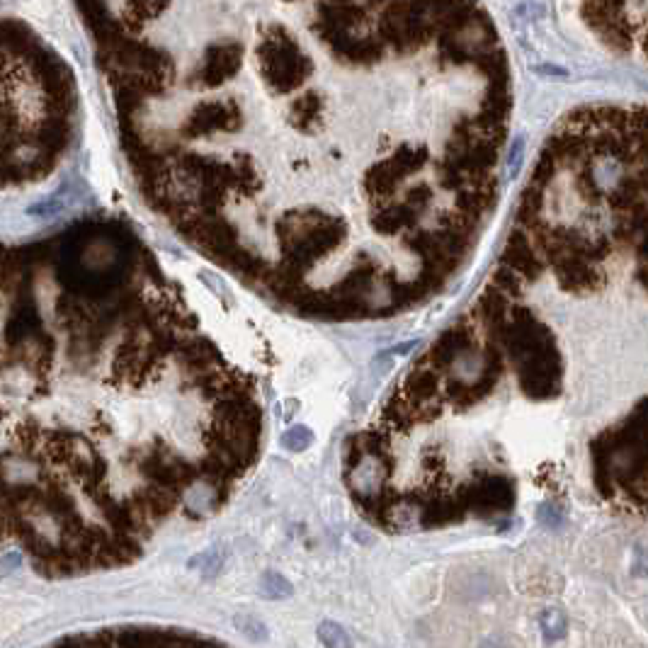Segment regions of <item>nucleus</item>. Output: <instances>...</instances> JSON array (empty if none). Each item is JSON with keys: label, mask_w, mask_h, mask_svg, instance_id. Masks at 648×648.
<instances>
[{"label": "nucleus", "mask_w": 648, "mask_h": 648, "mask_svg": "<svg viewBox=\"0 0 648 648\" xmlns=\"http://www.w3.org/2000/svg\"><path fill=\"white\" fill-rule=\"evenodd\" d=\"M515 369L524 396L541 400V398H553L561 391L563 362L556 345L541 347L537 352L524 355L520 362H515Z\"/></svg>", "instance_id": "f257e3e1"}, {"label": "nucleus", "mask_w": 648, "mask_h": 648, "mask_svg": "<svg viewBox=\"0 0 648 648\" xmlns=\"http://www.w3.org/2000/svg\"><path fill=\"white\" fill-rule=\"evenodd\" d=\"M459 500L467 512L481 517L508 515L515 508V483L505 474H479L467 488L459 491Z\"/></svg>", "instance_id": "f03ea898"}, {"label": "nucleus", "mask_w": 648, "mask_h": 648, "mask_svg": "<svg viewBox=\"0 0 648 648\" xmlns=\"http://www.w3.org/2000/svg\"><path fill=\"white\" fill-rule=\"evenodd\" d=\"M265 80L280 92L294 90L309 73L302 51L294 46L290 39H267L260 51Z\"/></svg>", "instance_id": "7ed1b4c3"}, {"label": "nucleus", "mask_w": 648, "mask_h": 648, "mask_svg": "<svg viewBox=\"0 0 648 648\" xmlns=\"http://www.w3.org/2000/svg\"><path fill=\"white\" fill-rule=\"evenodd\" d=\"M500 262H505L508 267L515 270L524 282H537L546 270L544 255L534 248L532 235L520 223H515V228L510 231L505 250L500 255Z\"/></svg>", "instance_id": "20e7f679"}, {"label": "nucleus", "mask_w": 648, "mask_h": 648, "mask_svg": "<svg viewBox=\"0 0 648 648\" xmlns=\"http://www.w3.org/2000/svg\"><path fill=\"white\" fill-rule=\"evenodd\" d=\"M240 124V112L235 105L223 102H204L192 112L180 127V134L185 139L211 137L216 132H233Z\"/></svg>", "instance_id": "39448f33"}, {"label": "nucleus", "mask_w": 648, "mask_h": 648, "mask_svg": "<svg viewBox=\"0 0 648 648\" xmlns=\"http://www.w3.org/2000/svg\"><path fill=\"white\" fill-rule=\"evenodd\" d=\"M551 265H553V272H556L558 285L565 292L580 294L588 290H600L605 285V272L600 270V262H590L585 257L565 253L563 257L553 260Z\"/></svg>", "instance_id": "423d86ee"}, {"label": "nucleus", "mask_w": 648, "mask_h": 648, "mask_svg": "<svg viewBox=\"0 0 648 648\" xmlns=\"http://www.w3.org/2000/svg\"><path fill=\"white\" fill-rule=\"evenodd\" d=\"M467 515V508L455 496H423L418 505V520L423 529L447 527V524L462 522Z\"/></svg>", "instance_id": "0eeeda50"}, {"label": "nucleus", "mask_w": 648, "mask_h": 648, "mask_svg": "<svg viewBox=\"0 0 648 648\" xmlns=\"http://www.w3.org/2000/svg\"><path fill=\"white\" fill-rule=\"evenodd\" d=\"M240 63V49L238 46H214L209 49L207 61H204V70H202V83L214 87L223 83L226 78L238 70Z\"/></svg>", "instance_id": "6e6552de"}, {"label": "nucleus", "mask_w": 648, "mask_h": 648, "mask_svg": "<svg viewBox=\"0 0 648 648\" xmlns=\"http://www.w3.org/2000/svg\"><path fill=\"white\" fill-rule=\"evenodd\" d=\"M491 285L496 287L498 292H503L508 299H520L524 294V285H527V282H524L512 267H508L505 262H500L496 267V272H493V277H491Z\"/></svg>", "instance_id": "1a4fd4ad"}, {"label": "nucleus", "mask_w": 648, "mask_h": 648, "mask_svg": "<svg viewBox=\"0 0 648 648\" xmlns=\"http://www.w3.org/2000/svg\"><path fill=\"white\" fill-rule=\"evenodd\" d=\"M318 117V97L314 92H306L304 97H299L297 102H294L292 107V122L297 127H302L304 132L311 127V122H314Z\"/></svg>", "instance_id": "9d476101"}, {"label": "nucleus", "mask_w": 648, "mask_h": 648, "mask_svg": "<svg viewBox=\"0 0 648 648\" xmlns=\"http://www.w3.org/2000/svg\"><path fill=\"white\" fill-rule=\"evenodd\" d=\"M166 5H168V0H129L127 17L139 25V22L149 20V17L161 15L163 10H166Z\"/></svg>", "instance_id": "9b49d317"}, {"label": "nucleus", "mask_w": 648, "mask_h": 648, "mask_svg": "<svg viewBox=\"0 0 648 648\" xmlns=\"http://www.w3.org/2000/svg\"><path fill=\"white\" fill-rule=\"evenodd\" d=\"M282 442H285L287 450L302 452V450H306V447L311 445V442H314V435H311V430H309V427L299 425V427L287 430V435L282 437Z\"/></svg>", "instance_id": "f8f14e48"}, {"label": "nucleus", "mask_w": 648, "mask_h": 648, "mask_svg": "<svg viewBox=\"0 0 648 648\" xmlns=\"http://www.w3.org/2000/svg\"><path fill=\"white\" fill-rule=\"evenodd\" d=\"M522 151H524V141L522 139H515V144H512V153H510V170H512V175H515L517 168H520Z\"/></svg>", "instance_id": "ddd939ff"}]
</instances>
